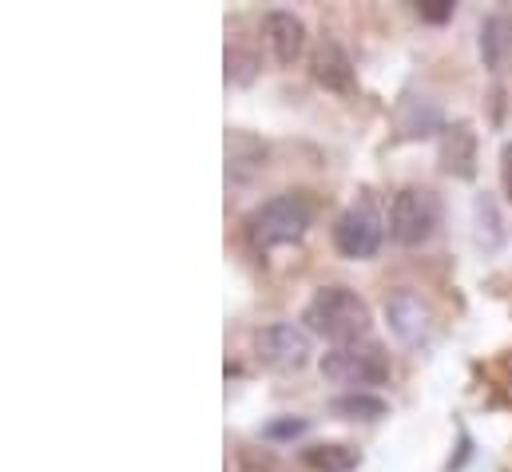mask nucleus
<instances>
[{
    "mask_svg": "<svg viewBox=\"0 0 512 472\" xmlns=\"http://www.w3.org/2000/svg\"><path fill=\"white\" fill-rule=\"evenodd\" d=\"M302 322H306L310 334H318V338H326L334 346L366 342L370 330H374L370 302L358 290H350V286H322V290H314V298L302 310Z\"/></svg>",
    "mask_w": 512,
    "mask_h": 472,
    "instance_id": "nucleus-1",
    "label": "nucleus"
},
{
    "mask_svg": "<svg viewBox=\"0 0 512 472\" xmlns=\"http://www.w3.org/2000/svg\"><path fill=\"white\" fill-rule=\"evenodd\" d=\"M310 227H314V203L302 191H286V195L258 203L247 215V242L258 254H270L278 246L298 242Z\"/></svg>",
    "mask_w": 512,
    "mask_h": 472,
    "instance_id": "nucleus-2",
    "label": "nucleus"
},
{
    "mask_svg": "<svg viewBox=\"0 0 512 472\" xmlns=\"http://www.w3.org/2000/svg\"><path fill=\"white\" fill-rule=\"evenodd\" d=\"M318 373L330 385H346V393H370L374 385L389 381V357L374 342H354V346H334L318 357Z\"/></svg>",
    "mask_w": 512,
    "mask_h": 472,
    "instance_id": "nucleus-3",
    "label": "nucleus"
},
{
    "mask_svg": "<svg viewBox=\"0 0 512 472\" xmlns=\"http://www.w3.org/2000/svg\"><path fill=\"white\" fill-rule=\"evenodd\" d=\"M441 227V199L429 187H401L389 203V238L405 250L425 246Z\"/></svg>",
    "mask_w": 512,
    "mask_h": 472,
    "instance_id": "nucleus-4",
    "label": "nucleus"
},
{
    "mask_svg": "<svg viewBox=\"0 0 512 472\" xmlns=\"http://www.w3.org/2000/svg\"><path fill=\"white\" fill-rule=\"evenodd\" d=\"M385 219L370 195H358L338 219H334V250L350 262H366L382 250Z\"/></svg>",
    "mask_w": 512,
    "mask_h": 472,
    "instance_id": "nucleus-5",
    "label": "nucleus"
},
{
    "mask_svg": "<svg viewBox=\"0 0 512 472\" xmlns=\"http://www.w3.org/2000/svg\"><path fill=\"white\" fill-rule=\"evenodd\" d=\"M310 354H314V342H310V330L306 326L274 322V326H266V330L255 334V357L266 369H278V373L306 369Z\"/></svg>",
    "mask_w": 512,
    "mask_h": 472,
    "instance_id": "nucleus-6",
    "label": "nucleus"
},
{
    "mask_svg": "<svg viewBox=\"0 0 512 472\" xmlns=\"http://www.w3.org/2000/svg\"><path fill=\"white\" fill-rule=\"evenodd\" d=\"M385 326L401 346H421L433 334V310L417 290H393L385 298Z\"/></svg>",
    "mask_w": 512,
    "mask_h": 472,
    "instance_id": "nucleus-7",
    "label": "nucleus"
},
{
    "mask_svg": "<svg viewBox=\"0 0 512 472\" xmlns=\"http://www.w3.org/2000/svg\"><path fill=\"white\" fill-rule=\"evenodd\" d=\"M262 32H266V48H270L278 68H290V64L302 60V52H306V24H302V16H294L286 8H270L262 16Z\"/></svg>",
    "mask_w": 512,
    "mask_h": 472,
    "instance_id": "nucleus-8",
    "label": "nucleus"
},
{
    "mask_svg": "<svg viewBox=\"0 0 512 472\" xmlns=\"http://www.w3.org/2000/svg\"><path fill=\"white\" fill-rule=\"evenodd\" d=\"M477 151H481V139L473 131L469 119H457L441 131V143H437V155H441V171L453 175V179H473L477 175Z\"/></svg>",
    "mask_w": 512,
    "mask_h": 472,
    "instance_id": "nucleus-9",
    "label": "nucleus"
},
{
    "mask_svg": "<svg viewBox=\"0 0 512 472\" xmlns=\"http://www.w3.org/2000/svg\"><path fill=\"white\" fill-rule=\"evenodd\" d=\"M310 72L314 80L326 88V92H338V96H350L358 88V76H354V60L346 56V48L338 40H322L310 56Z\"/></svg>",
    "mask_w": 512,
    "mask_h": 472,
    "instance_id": "nucleus-10",
    "label": "nucleus"
},
{
    "mask_svg": "<svg viewBox=\"0 0 512 472\" xmlns=\"http://www.w3.org/2000/svg\"><path fill=\"white\" fill-rule=\"evenodd\" d=\"M445 127H449V123L441 119L437 100H429V96H413V100H405L401 112H397V131H401V139H425V135L445 131Z\"/></svg>",
    "mask_w": 512,
    "mask_h": 472,
    "instance_id": "nucleus-11",
    "label": "nucleus"
},
{
    "mask_svg": "<svg viewBox=\"0 0 512 472\" xmlns=\"http://www.w3.org/2000/svg\"><path fill=\"white\" fill-rule=\"evenodd\" d=\"M512 56V16L509 12H493L485 24H481V60L485 68L501 72Z\"/></svg>",
    "mask_w": 512,
    "mask_h": 472,
    "instance_id": "nucleus-12",
    "label": "nucleus"
},
{
    "mask_svg": "<svg viewBox=\"0 0 512 472\" xmlns=\"http://www.w3.org/2000/svg\"><path fill=\"white\" fill-rule=\"evenodd\" d=\"M302 465L310 472H354L362 465V457H358V449H350L342 441H326V445L302 449Z\"/></svg>",
    "mask_w": 512,
    "mask_h": 472,
    "instance_id": "nucleus-13",
    "label": "nucleus"
},
{
    "mask_svg": "<svg viewBox=\"0 0 512 472\" xmlns=\"http://www.w3.org/2000/svg\"><path fill=\"white\" fill-rule=\"evenodd\" d=\"M473 238H477L481 250H497L505 242V219H501L493 195H477L473 199Z\"/></svg>",
    "mask_w": 512,
    "mask_h": 472,
    "instance_id": "nucleus-14",
    "label": "nucleus"
},
{
    "mask_svg": "<svg viewBox=\"0 0 512 472\" xmlns=\"http://www.w3.org/2000/svg\"><path fill=\"white\" fill-rule=\"evenodd\" d=\"M330 413L342 417V421H382L389 413V405L378 393H338L330 401Z\"/></svg>",
    "mask_w": 512,
    "mask_h": 472,
    "instance_id": "nucleus-15",
    "label": "nucleus"
},
{
    "mask_svg": "<svg viewBox=\"0 0 512 472\" xmlns=\"http://www.w3.org/2000/svg\"><path fill=\"white\" fill-rule=\"evenodd\" d=\"M310 433V421L306 417H278V421H266L262 425V437L266 441H294V437H306Z\"/></svg>",
    "mask_w": 512,
    "mask_h": 472,
    "instance_id": "nucleus-16",
    "label": "nucleus"
},
{
    "mask_svg": "<svg viewBox=\"0 0 512 472\" xmlns=\"http://www.w3.org/2000/svg\"><path fill=\"white\" fill-rule=\"evenodd\" d=\"M227 80H235V84H251V80H255V56L227 52Z\"/></svg>",
    "mask_w": 512,
    "mask_h": 472,
    "instance_id": "nucleus-17",
    "label": "nucleus"
},
{
    "mask_svg": "<svg viewBox=\"0 0 512 472\" xmlns=\"http://www.w3.org/2000/svg\"><path fill=\"white\" fill-rule=\"evenodd\" d=\"M453 12H457L453 0H425V4H417V16L429 20V24H445Z\"/></svg>",
    "mask_w": 512,
    "mask_h": 472,
    "instance_id": "nucleus-18",
    "label": "nucleus"
},
{
    "mask_svg": "<svg viewBox=\"0 0 512 472\" xmlns=\"http://www.w3.org/2000/svg\"><path fill=\"white\" fill-rule=\"evenodd\" d=\"M501 187H505V195L512 203V139L501 147Z\"/></svg>",
    "mask_w": 512,
    "mask_h": 472,
    "instance_id": "nucleus-19",
    "label": "nucleus"
}]
</instances>
